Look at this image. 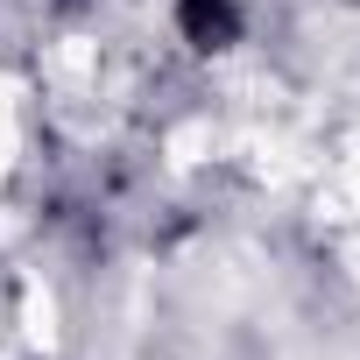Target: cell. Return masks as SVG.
Segmentation results:
<instances>
[{"label":"cell","instance_id":"1","mask_svg":"<svg viewBox=\"0 0 360 360\" xmlns=\"http://www.w3.org/2000/svg\"><path fill=\"white\" fill-rule=\"evenodd\" d=\"M240 29H248L240 0H176V36H184L191 50H205V57L233 50V43H240Z\"/></svg>","mask_w":360,"mask_h":360}]
</instances>
